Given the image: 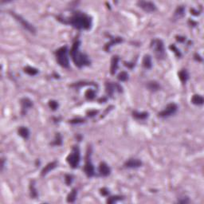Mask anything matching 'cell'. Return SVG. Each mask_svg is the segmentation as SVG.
Segmentation results:
<instances>
[{
    "label": "cell",
    "mask_w": 204,
    "mask_h": 204,
    "mask_svg": "<svg viewBox=\"0 0 204 204\" xmlns=\"http://www.w3.org/2000/svg\"><path fill=\"white\" fill-rule=\"evenodd\" d=\"M191 102H192L194 105H201L203 104L204 100L203 97L200 95H194L191 99Z\"/></svg>",
    "instance_id": "cell-21"
},
{
    "label": "cell",
    "mask_w": 204,
    "mask_h": 204,
    "mask_svg": "<svg viewBox=\"0 0 204 204\" xmlns=\"http://www.w3.org/2000/svg\"><path fill=\"white\" fill-rule=\"evenodd\" d=\"M24 72H25V73H26L27 74H29V75H30V76H34V75L38 74V70L37 69L34 68V67L26 66V67L24 69Z\"/></svg>",
    "instance_id": "cell-25"
},
{
    "label": "cell",
    "mask_w": 204,
    "mask_h": 204,
    "mask_svg": "<svg viewBox=\"0 0 204 204\" xmlns=\"http://www.w3.org/2000/svg\"><path fill=\"white\" fill-rule=\"evenodd\" d=\"M77 191L76 189H73L69 194L68 197H67V202L68 203H74L75 202L76 198V195H77Z\"/></svg>",
    "instance_id": "cell-24"
},
{
    "label": "cell",
    "mask_w": 204,
    "mask_h": 204,
    "mask_svg": "<svg viewBox=\"0 0 204 204\" xmlns=\"http://www.w3.org/2000/svg\"><path fill=\"white\" fill-rule=\"evenodd\" d=\"M170 49L171 50L176 54V55L177 56V57H180L181 56V53L179 52V50H178V49L176 48V46L175 45H170Z\"/></svg>",
    "instance_id": "cell-32"
},
{
    "label": "cell",
    "mask_w": 204,
    "mask_h": 204,
    "mask_svg": "<svg viewBox=\"0 0 204 204\" xmlns=\"http://www.w3.org/2000/svg\"><path fill=\"white\" fill-rule=\"evenodd\" d=\"M143 65L145 69H151L152 68V57H151L150 55H145L144 57V60H143Z\"/></svg>",
    "instance_id": "cell-20"
},
{
    "label": "cell",
    "mask_w": 204,
    "mask_h": 204,
    "mask_svg": "<svg viewBox=\"0 0 204 204\" xmlns=\"http://www.w3.org/2000/svg\"><path fill=\"white\" fill-rule=\"evenodd\" d=\"M185 14V8L183 6H179L177 7L176 12H175V18L178 19L182 18Z\"/></svg>",
    "instance_id": "cell-22"
},
{
    "label": "cell",
    "mask_w": 204,
    "mask_h": 204,
    "mask_svg": "<svg viewBox=\"0 0 204 204\" xmlns=\"http://www.w3.org/2000/svg\"><path fill=\"white\" fill-rule=\"evenodd\" d=\"M121 42V38H112L110 42H108L107 45H105V50L108 52V51H109V50H110L111 46H113V45H115V44H117V43H120Z\"/></svg>",
    "instance_id": "cell-19"
},
{
    "label": "cell",
    "mask_w": 204,
    "mask_h": 204,
    "mask_svg": "<svg viewBox=\"0 0 204 204\" xmlns=\"http://www.w3.org/2000/svg\"><path fill=\"white\" fill-rule=\"evenodd\" d=\"M178 109V106L176 105L175 103H171L166 106V108L163 111H161L160 113H159V116L162 117V118H166L168 116H171L173 114H175L176 113V111Z\"/></svg>",
    "instance_id": "cell-7"
},
{
    "label": "cell",
    "mask_w": 204,
    "mask_h": 204,
    "mask_svg": "<svg viewBox=\"0 0 204 204\" xmlns=\"http://www.w3.org/2000/svg\"><path fill=\"white\" fill-rule=\"evenodd\" d=\"M85 95L87 100H93L94 99V97L96 96V93L93 89H88V90L85 92Z\"/></svg>",
    "instance_id": "cell-26"
},
{
    "label": "cell",
    "mask_w": 204,
    "mask_h": 204,
    "mask_svg": "<svg viewBox=\"0 0 204 204\" xmlns=\"http://www.w3.org/2000/svg\"><path fill=\"white\" fill-rule=\"evenodd\" d=\"M49 106L53 110H56L58 107V103L55 101H50L49 102Z\"/></svg>",
    "instance_id": "cell-31"
},
{
    "label": "cell",
    "mask_w": 204,
    "mask_h": 204,
    "mask_svg": "<svg viewBox=\"0 0 204 204\" xmlns=\"http://www.w3.org/2000/svg\"><path fill=\"white\" fill-rule=\"evenodd\" d=\"M151 49L154 51L157 58L163 59L165 57V49L163 41L160 39H154L151 42Z\"/></svg>",
    "instance_id": "cell-4"
},
{
    "label": "cell",
    "mask_w": 204,
    "mask_h": 204,
    "mask_svg": "<svg viewBox=\"0 0 204 204\" xmlns=\"http://www.w3.org/2000/svg\"><path fill=\"white\" fill-rule=\"evenodd\" d=\"M117 78H118V80L120 81H127V78H128V74H127V73H126L125 71H122L121 73H120L119 74V75L117 76Z\"/></svg>",
    "instance_id": "cell-28"
},
{
    "label": "cell",
    "mask_w": 204,
    "mask_h": 204,
    "mask_svg": "<svg viewBox=\"0 0 204 204\" xmlns=\"http://www.w3.org/2000/svg\"><path fill=\"white\" fill-rule=\"evenodd\" d=\"M3 167H4V159H2V170L3 169Z\"/></svg>",
    "instance_id": "cell-37"
},
{
    "label": "cell",
    "mask_w": 204,
    "mask_h": 204,
    "mask_svg": "<svg viewBox=\"0 0 204 204\" xmlns=\"http://www.w3.org/2000/svg\"><path fill=\"white\" fill-rule=\"evenodd\" d=\"M72 181H73V176H70V175H66L65 176V183H66V184H71Z\"/></svg>",
    "instance_id": "cell-33"
},
{
    "label": "cell",
    "mask_w": 204,
    "mask_h": 204,
    "mask_svg": "<svg viewBox=\"0 0 204 204\" xmlns=\"http://www.w3.org/2000/svg\"><path fill=\"white\" fill-rule=\"evenodd\" d=\"M137 5L141 9H143L145 12L147 13H152L156 11V6L152 2H147V1H139L137 3Z\"/></svg>",
    "instance_id": "cell-9"
},
{
    "label": "cell",
    "mask_w": 204,
    "mask_h": 204,
    "mask_svg": "<svg viewBox=\"0 0 204 204\" xmlns=\"http://www.w3.org/2000/svg\"><path fill=\"white\" fill-rule=\"evenodd\" d=\"M132 116H133L134 118H136V120H144L147 119V117H148V113H146V112L139 113V112L134 111L133 113H132Z\"/></svg>",
    "instance_id": "cell-16"
},
{
    "label": "cell",
    "mask_w": 204,
    "mask_h": 204,
    "mask_svg": "<svg viewBox=\"0 0 204 204\" xmlns=\"http://www.w3.org/2000/svg\"><path fill=\"white\" fill-rule=\"evenodd\" d=\"M97 113H98V112H97V111H95V110L89 111V112L88 113V114L89 116H95V115H96Z\"/></svg>",
    "instance_id": "cell-36"
},
{
    "label": "cell",
    "mask_w": 204,
    "mask_h": 204,
    "mask_svg": "<svg viewBox=\"0 0 204 204\" xmlns=\"http://www.w3.org/2000/svg\"><path fill=\"white\" fill-rule=\"evenodd\" d=\"M82 122H84V120L75 119V120H71L70 123L71 124H78V123H82Z\"/></svg>",
    "instance_id": "cell-35"
},
{
    "label": "cell",
    "mask_w": 204,
    "mask_h": 204,
    "mask_svg": "<svg viewBox=\"0 0 204 204\" xmlns=\"http://www.w3.org/2000/svg\"><path fill=\"white\" fill-rule=\"evenodd\" d=\"M67 162L72 168H76L79 166L81 160V153L78 146H74L71 153L67 156Z\"/></svg>",
    "instance_id": "cell-5"
},
{
    "label": "cell",
    "mask_w": 204,
    "mask_h": 204,
    "mask_svg": "<svg viewBox=\"0 0 204 204\" xmlns=\"http://www.w3.org/2000/svg\"><path fill=\"white\" fill-rule=\"evenodd\" d=\"M105 89H106V93L109 96H113L115 91H117L119 93H121L122 87L118 84H113V83H106L105 85Z\"/></svg>",
    "instance_id": "cell-10"
},
{
    "label": "cell",
    "mask_w": 204,
    "mask_h": 204,
    "mask_svg": "<svg viewBox=\"0 0 204 204\" xmlns=\"http://www.w3.org/2000/svg\"><path fill=\"white\" fill-rule=\"evenodd\" d=\"M80 45H81L80 41L75 42L71 49L70 54L75 65L79 68H81L90 65V60L89 59V57L86 54H83L79 50Z\"/></svg>",
    "instance_id": "cell-2"
},
{
    "label": "cell",
    "mask_w": 204,
    "mask_h": 204,
    "mask_svg": "<svg viewBox=\"0 0 204 204\" xmlns=\"http://www.w3.org/2000/svg\"><path fill=\"white\" fill-rule=\"evenodd\" d=\"M147 88L152 92H156L160 89V85L156 81H149L147 84Z\"/></svg>",
    "instance_id": "cell-17"
},
{
    "label": "cell",
    "mask_w": 204,
    "mask_h": 204,
    "mask_svg": "<svg viewBox=\"0 0 204 204\" xmlns=\"http://www.w3.org/2000/svg\"><path fill=\"white\" fill-rule=\"evenodd\" d=\"M57 161L51 162V163L48 164L46 165V166L43 168L42 171V176H45V175H47L50 171H51L52 170H54V168L57 167Z\"/></svg>",
    "instance_id": "cell-14"
},
{
    "label": "cell",
    "mask_w": 204,
    "mask_h": 204,
    "mask_svg": "<svg viewBox=\"0 0 204 204\" xmlns=\"http://www.w3.org/2000/svg\"><path fill=\"white\" fill-rule=\"evenodd\" d=\"M62 136H61V135H60L59 133H57V135H56V137H55V140H54V141L52 143V144L53 145H61L62 144Z\"/></svg>",
    "instance_id": "cell-30"
},
{
    "label": "cell",
    "mask_w": 204,
    "mask_h": 204,
    "mask_svg": "<svg viewBox=\"0 0 204 204\" xmlns=\"http://www.w3.org/2000/svg\"><path fill=\"white\" fill-rule=\"evenodd\" d=\"M119 57L117 56H114L112 59V62H111V74H115V73L117 70L118 69V63H119Z\"/></svg>",
    "instance_id": "cell-15"
},
{
    "label": "cell",
    "mask_w": 204,
    "mask_h": 204,
    "mask_svg": "<svg viewBox=\"0 0 204 204\" xmlns=\"http://www.w3.org/2000/svg\"><path fill=\"white\" fill-rule=\"evenodd\" d=\"M90 155V152L87 154V160H86L85 167H84L85 173L88 177H93L95 174V169H94L93 164H92V161H91Z\"/></svg>",
    "instance_id": "cell-8"
},
{
    "label": "cell",
    "mask_w": 204,
    "mask_h": 204,
    "mask_svg": "<svg viewBox=\"0 0 204 204\" xmlns=\"http://www.w3.org/2000/svg\"><path fill=\"white\" fill-rule=\"evenodd\" d=\"M142 165V162L138 159H129L125 162V167L127 168H137Z\"/></svg>",
    "instance_id": "cell-12"
},
{
    "label": "cell",
    "mask_w": 204,
    "mask_h": 204,
    "mask_svg": "<svg viewBox=\"0 0 204 204\" xmlns=\"http://www.w3.org/2000/svg\"><path fill=\"white\" fill-rule=\"evenodd\" d=\"M101 193L103 195H108V194H109V191H108L107 188H102L101 190Z\"/></svg>",
    "instance_id": "cell-34"
},
{
    "label": "cell",
    "mask_w": 204,
    "mask_h": 204,
    "mask_svg": "<svg viewBox=\"0 0 204 204\" xmlns=\"http://www.w3.org/2000/svg\"><path fill=\"white\" fill-rule=\"evenodd\" d=\"M30 195H31V197L36 198L38 196V192L36 188H35V186H34V181H33L31 183H30Z\"/></svg>",
    "instance_id": "cell-27"
},
{
    "label": "cell",
    "mask_w": 204,
    "mask_h": 204,
    "mask_svg": "<svg viewBox=\"0 0 204 204\" xmlns=\"http://www.w3.org/2000/svg\"><path fill=\"white\" fill-rule=\"evenodd\" d=\"M18 134L24 139L27 140L30 136V131L27 127H20L18 129Z\"/></svg>",
    "instance_id": "cell-18"
},
{
    "label": "cell",
    "mask_w": 204,
    "mask_h": 204,
    "mask_svg": "<svg viewBox=\"0 0 204 204\" xmlns=\"http://www.w3.org/2000/svg\"><path fill=\"white\" fill-rule=\"evenodd\" d=\"M178 76L179 79L181 80V81L183 83H186L187 81V80L189 78V74L187 73V71L186 69H183L179 73H178Z\"/></svg>",
    "instance_id": "cell-23"
},
{
    "label": "cell",
    "mask_w": 204,
    "mask_h": 204,
    "mask_svg": "<svg viewBox=\"0 0 204 204\" xmlns=\"http://www.w3.org/2000/svg\"><path fill=\"white\" fill-rule=\"evenodd\" d=\"M58 20L78 30H89L92 26V18L82 12H75L68 19L58 17Z\"/></svg>",
    "instance_id": "cell-1"
},
{
    "label": "cell",
    "mask_w": 204,
    "mask_h": 204,
    "mask_svg": "<svg viewBox=\"0 0 204 204\" xmlns=\"http://www.w3.org/2000/svg\"><path fill=\"white\" fill-rule=\"evenodd\" d=\"M57 63L63 68L69 67V61L68 57V47L62 46L55 52Z\"/></svg>",
    "instance_id": "cell-3"
},
{
    "label": "cell",
    "mask_w": 204,
    "mask_h": 204,
    "mask_svg": "<svg viewBox=\"0 0 204 204\" xmlns=\"http://www.w3.org/2000/svg\"><path fill=\"white\" fill-rule=\"evenodd\" d=\"M11 14L14 18V19L16 20L18 23H20V25H22L23 28L25 29L26 30H28V31L30 32V33H31V34H35V32H36L35 27H34L32 24H30V23H29V22H27L25 18H23L21 15L15 14L14 12H11Z\"/></svg>",
    "instance_id": "cell-6"
},
{
    "label": "cell",
    "mask_w": 204,
    "mask_h": 204,
    "mask_svg": "<svg viewBox=\"0 0 204 204\" xmlns=\"http://www.w3.org/2000/svg\"><path fill=\"white\" fill-rule=\"evenodd\" d=\"M21 105H22V113L24 115L33 106V102L31 100L25 97V98H23L21 100Z\"/></svg>",
    "instance_id": "cell-11"
},
{
    "label": "cell",
    "mask_w": 204,
    "mask_h": 204,
    "mask_svg": "<svg viewBox=\"0 0 204 204\" xmlns=\"http://www.w3.org/2000/svg\"><path fill=\"white\" fill-rule=\"evenodd\" d=\"M121 199H122V197H120V196H118V195L112 196V197H109V198H108L107 203H114L119 201V200H121Z\"/></svg>",
    "instance_id": "cell-29"
},
{
    "label": "cell",
    "mask_w": 204,
    "mask_h": 204,
    "mask_svg": "<svg viewBox=\"0 0 204 204\" xmlns=\"http://www.w3.org/2000/svg\"><path fill=\"white\" fill-rule=\"evenodd\" d=\"M111 169L110 167H108V165L105 163V162H102L101 164H100L99 167V174L101 176H103V177H106L110 175Z\"/></svg>",
    "instance_id": "cell-13"
}]
</instances>
